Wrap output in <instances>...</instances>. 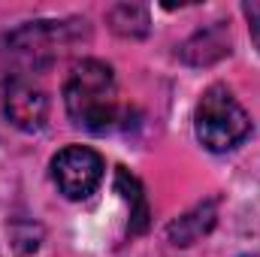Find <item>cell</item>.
<instances>
[{
    "instance_id": "obj_10",
    "label": "cell",
    "mask_w": 260,
    "mask_h": 257,
    "mask_svg": "<svg viewBox=\"0 0 260 257\" xmlns=\"http://www.w3.org/2000/svg\"><path fill=\"white\" fill-rule=\"evenodd\" d=\"M242 12L248 18V30H251V40L260 52V0H251V3H242Z\"/></svg>"
},
{
    "instance_id": "obj_2",
    "label": "cell",
    "mask_w": 260,
    "mask_h": 257,
    "mask_svg": "<svg viewBox=\"0 0 260 257\" xmlns=\"http://www.w3.org/2000/svg\"><path fill=\"white\" fill-rule=\"evenodd\" d=\"M82 21H30L12 34H6L0 49V73L3 82L40 73L52 61H58L79 37Z\"/></svg>"
},
{
    "instance_id": "obj_1",
    "label": "cell",
    "mask_w": 260,
    "mask_h": 257,
    "mask_svg": "<svg viewBox=\"0 0 260 257\" xmlns=\"http://www.w3.org/2000/svg\"><path fill=\"white\" fill-rule=\"evenodd\" d=\"M64 106L76 127L106 133L118 121V85L112 67L97 58L79 61L64 82Z\"/></svg>"
},
{
    "instance_id": "obj_8",
    "label": "cell",
    "mask_w": 260,
    "mask_h": 257,
    "mask_svg": "<svg viewBox=\"0 0 260 257\" xmlns=\"http://www.w3.org/2000/svg\"><path fill=\"white\" fill-rule=\"evenodd\" d=\"M115 191L121 194V200L130 206V233H142L148 227V200L142 194L139 179L130 170L118 167L115 170Z\"/></svg>"
},
{
    "instance_id": "obj_6",
    "label": "cell",
    "mask_w": 260,
    "mask_h": 257,
    "mask_svg": "<svg viewBox=\"0 0 260 257\" xmlns=\"http://www.w3.org/2000/svg\"><path fill=\"white\" fill-rule=\"evenodd\" d=\"M224 55H230V30L224 24H212L200 30L182 46V58L194 67H206Z\"/></svg>"
},
{
    "instance_id": "obj_3",
    "label": "cell",
    "mask_w": 260,
    "mask_h": 257,
    "mask_svg": "<svg viewBox=\"0 0 260 257\" xmlns=\"http://www.w3.org/2000/svg\"><path fill=\"white\" fill-rule=\"evenodd\" d=\"M194 133L203 148H209L212 154H224L248 139L251 115L227 85H212L203 91L194 109Z\"/></svg>"
},
{
    "instance_id": "obj_4",
    "label": "cell",
    "mask_w": 260,
    "mask_h": 257,
    "mask_svg": "<svg viewBox=\"0 0 260 257\" xmlns=\"http://www.w3.org/2000/svg\"><path fill=\"white\" fill-rule=\"evenodd\" d=\"M52 182L67 200H88L103 182V157L88 145H67L52 157Z\"/></svg>"
},
{
    "instance_id": "obj_7",
    "label": "cell",
    "mask_w": 260,
    "mask_h": 257,
    "mask_svg": "<svg viewBox=\"0 0 260 257\" xmlns=\"http://www.w3.org/2000/svg\"><path fill=\"white\" fill-rule=\"evenodd\" d=\"M215 200H209V203H200L197 209H191L188 215H182V218H176L173 224H170V242L173 245H194L197 239H203L212 227H215Z\"/></svg>"
},
{
    "instance_id": "obj_11",
    "label": "cell",
    "mask_w": 260,
    "mask_h": 257,
    "mask_svg": "<svg viewBox=\"0 0 260 257\" xmlns=\"http://www.w3.org/2000/svg\"><path fill=\"white\" fill-rule=\"evenodd\" d=\"M245 257H248V254H245Z\"/></svg>"
},
{
    "instance_id": "obj_5",
    "label": "cell",
    "mask_w": 260,
    "mask_h": 257,
    "mask_svg": "<svg viewBox=\"0 0 260 257\" xmlns=\"http://www.w3.org/2000/svg\"><path fill=\"white\" fill-rule=\"evenodd\" d=\"M3 115L12 127L34 133L46 127L49 118V97L40 85L30 82V76H18L3 82Z\"/></svg>"
},
{
    "instance_id": "obj_9",
    "label": "cell",
    "mask_w": 260,
    "mask_h": 257,
    "mask_svg": "<svg viewBox=\"0 0 260 257\" xmlns=\"http://www.w3.org/2000/svg\"><path fill=\"white\" fill-rule=\"evenodd\" d=\"M109 24L121 37H145L148 34V9L136 3H118L109 9Z\"/></svg>"
}]
</instances>
